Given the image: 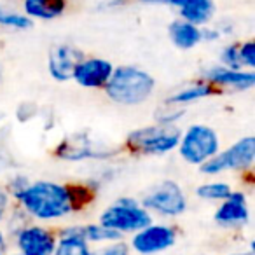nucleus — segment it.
Returning <instances> with one entry per match:
<instances>
[{
    "instance_id": "f257e3e1",
    "label": "nucleus",
    "mask_w": 255,
    "mask_h": 255,
    "mask_svg": "<svg viewBox=\"0 0 255 255\" xmlns=\"http://www.w3.org/2000/svg\"><path fill=\"white\" fill-rule=\"evenodd\" d=\"M16 199L30 217L44 222L63 219L77 210L72 185L51 180H37L33 184L28 182Z\"/></svg>"
},
{
    "instance_id": "f03ea898",
    "label": "nucleus",
    "mask_w": 255,
    "mask_h": 255,
    "mask_svg": "<svg viewBox=\"0 0 255 255\" xmlns=\"http://www.w3.org/2000/svg\"><path fill=\"white\" fill-rule=\"evenodd\" d=\"M156 81L149 72L138 67H117L114 68L105 93L114 103L123 107H136L152 96Z\"/></svg>"
},
{
    "instance_id": "7ed1b4c3",
    "label": "nucleus",
    "mask_w": 255,
    "mask_h": 255,
    "mask_svg": "<svg viewBox=\"0 0 255 255\" xmlns=\"http://www.w3.org/2000/svg\"><path fill=\"white\" fill-rule=\"evenodd\" d=\"M152 222L150 212H147L138 201L131 198H121L110 206H107L100 215L102 226L116 231L117 234H135Z\"/></svg>"
},
{
    "instance_id": "20e7f679",
    "label": "nucleus",
    "mask_w": 255,
    "mask_h": 255,
    "mask_svg": "<svg viewBox=\"0 0 255 255\" xmlns=\"http://www.w3.org/2000/svg\"><path fill=\"white\" fill-rule=\"evenodd\" d=\"M180 131L173 124H156L133 129L126 138V145L131 150L145 156H161L177 149Z\"/></svg>"
},
{
    "instance_id": "39448f33",
    "label": "nucleus",
    "mask_w": 255,
    "mask_h": 255,
    "mask_svg": "<svg viewBox=\"0 0 255 255\" xmlns=\"http://www.w3.org/2000/svg\"><path fill=\"white\" fill-rule=\"evenodd\" d=\"M177 149L185 163L201 166L219 152L220 140L213 128L206 124H192L184 135H180Z\"/></svg>"
},
{
    "instance_id": "423d86ee",
    "label": "nucleus",
    "mask_w": 255,
    "mask_h": 255,
    "mask_svg": "<svg viewBox=\"0 0 255 255\" xmlns=\"http://www.w3.org/2000/svg\"><path fill=\"white\" fill-rule=\"evenodd\" d=\"M255 161V138L254 136H243L229 149L217 152L210 157L206 163H203L201 171L208 177L226 173V171H245L252 168Z\"/></svg>"
},
{
    "instance_id": "0eeeda50",
    "label": "nucleus",
    "mask_w": 255,
    "mask_h": 255,
    "mask_svg": "<svg viewBox=\"0 0 255 255\" xmlns=\"http://www.w3.org/2000/svg\"><path fill=\"white\" fill-rule=\"evenodd\" d=\"M140 205L161 217H180L187 210V196L175 180H163L143 196Z\"/></svg>"
},
{
    "instance_id": "6e6552de",
    "label": "nucleus",
    "mask_w": 255,
    "mask_h": 255,
    "mask_svg": "<svg viewBox=\"0 0 255 255\" xmlns=\"http://www.w3.org/2000/svg\"><path fill=\"white\" fill-rule=\"evenodd\" d=\"M177 241L175 227L166 224H152L136 231L131 240V248L140 255H154L171 248Z\"/></svg>"
},
{
    "instance_id": "1a4fd4ad",
    "label": "nucleus",
    "mask_w": 255,
    "mask_h": 255,
    "mask_svg": "<svg viewBox=\"0 0 255 255\" xmlns=\"http://www.w3.org/2000/svg\"><path fill=\"white\" fill-rule=\"evenodd\" d=\"M112 150L100 147L93 142L88 133H74L58 143L56 156L63 161H84V159H103L112 156Z\"/></svg>"
},
{
    "instance_id": "9d476101",
    "label": "nucleus",
    "mask_w": 255,
    "mask_h": 255,
    "mask_svg": "<svg viewBox=\"0 0 255 255\" xmlns=\"http://www.w3.org/2000/svg\"><path fill=\"white\" fill-rule=\"evenodd\" d=\"M84 53L79 47L70 44H56L49 51L47 58V70L49 75L58 82H67L74 77L77 65L84 60Z\"/></svg>"
},
{
    "instance_id": "9b49d317",
    "label": "nucleus",
    "mask_w": 255,
    "mask_h": 255,
    "mask_svg": "<svg viewBox=\"0 0 255 255\" xmlns=\"http://www.w3.org/2000/svg\"><path fill=\"white\" fill-rule=\"evenodd\" d=\"M213 219H215L217 226L224 227V229H241V227H245L250 220L247 196L240 191H233L226 199H222Z\"/></svg>"
},
{
    "instance_id": "f8f14e48",
    "label": "nucleus",
    "mask_w": 255,
    "mask_h": 255,
    "mask_svg": "<svg viewBox=\"0 0 255 255\" xmlns=\"http://www.w3.org/2000/svg\"><path fill=\"white\" fill-rule=\"evenodd\" d=\"M16 247L21 255H53L56 236L42 226H26L18 233Z\"/></svg>"
},
{
    "instance_id": "ddd939ff",
    "label": "nucleus",
    "mask_w": 255,
    "mask_h": 255,
    "mask_svg": "<svg viewBox=\"0 0 255 255\" xmlns=\"http://www.w3.org/2000/svg\"><path fill=\"white\" fill-rule=\"evenodd\" d=\"M114 65L103 58H84L74 72V81L88 89H102L109 82Z\"/></svg>"
},
{
    "instance_id": "4468645a",
    "label": "nucleus",
    "mask_w": 255,
    "mask_h": 255,
    "mask_svg": "<svg viewBox=\"0 0 255 255\" xmlns=\"http://www.w3.org/2000/svg\"><path fill=\"white\" fill-rule=\"evenodd\" d=\"M205 79L215 88L220 86V88H231L236 91H248L255 84L254 70H234V68H227L224 65L208 68Z\"/></svg>"
},
{
    "instance_id": "2eb2a0df",
    "label": "nucleus",
    "mask_w": 255,
    "mask_h": 255,
    "mask_svg": "<svg viewBox=\"0 0 255 255\" xmlns=\"http://www.w3.org/2000/svg\"><path fill=\"white\" fill-rule=\"evenodd\" d=\"M166 5L177 7L182 19L196 26L206 25L215 14L213 0H166Z\"/></svg>"
},
{
    "instance_id": "dca6fc26",
    "label": "nucleus",
    "mask_w": 255,
    "mask_h": 255,
    "mask_svg": "<svg viewBox=\"0 0 255 255\" xmlns=\"http://www.w3.org/2000/svg\"><path fill=\"white\" fill-rule=\"evenodd\" d=\"M67 0H23V9L28 18L51 21L67 11Z\"/></svg>"
},
{
    "instance_id": "f3484780",
    "label": "nucleus",
    "mask_w": 255,
    "mask_h": 255,
    "mask_svg": "<svg viewBox=\"0 0 255 255\" xmlns=\"http://www.w3.org/2000/svg\"><path fill=\"white\" fill-rule=\"evenodd\" d=\"M170 39L178 49H192L203 40V30L185 19H177L168 28Z\"/></svg>"
},
{
    "instance_id": "a211bd4d",
    "label": "nucleus",
    "mask_w": 255,
    "mask_h": 255,
    "mask_svg": "<svg viewBox=\"0 0 255 255\" xmlns=\"http://www.w3.org/2000/svg\"><path fill=\"white\" fill-rule=\"evenodd\" d=\"M53 255H91L89 243L75 233L74 227H67L56 241Z\"/></svg>"
},
{
    "instance_id": "6ab92c4d",
    "label": "nucleus",
    "mask_w": 255,
    "mask_h": 255,
    "mask_svg": "<svg viewBox=\"0 0 255 255\" xmlns=\"http://www.w3.org/2000/svg\"><path fill=\"white\" fill-rule=\"evenodd\" d=\"M215 95V86L210 84V82H198V84L187 86V88L180 89L175 95H171L168 98V105H189V103H194L198 100L208 98V96Z\"/></svg>"
},
{
    "instance_id": "aec40b11",
    "label": "nucleus",
    "mask_w": 255,
    "mask_h": 255,
    "mask_svg": "<svg viewBox=\"0 0 255 255\" xmlns=\"http://www.w3.org/2000/svg\"><path fill=\"white\" fill-rule=\"evenodd\" d=\"M75 233L81 234L88 243H110L121 240V234L102 224H86V226H72Z\"/></svg>"
},
{
    "instance_id": "412c9836",
    "label": "nucleus",
    "mask_w": 255,
    "mask_h": 255,
    "mask_svg": "<svg viewBox=\"0 0 255 255\" xmlns=\"http://www.w3.org/2000/svg\"><path fill=\"white\" fill-rule=\"evenodd\" d=\"M231 192H233V189L226 182H206L196 189V194L205 201H222Z\"/></svg>"
},
{
    "instance_id": "4be33fe9",
    "label": "nucleus",
    "mask_w": 255,
    "mask_h": 255,
    "mask_svg": "<svg viewBox=\"0 0 255 255\" xmlns=\"http://www.w3.org/2000/svg\"><path fill=\"white\" fill-rule=\"evenodd\" d=\"M0 26L12 30H28L33 26V19L26 14H19V12L0 7Z\"/></svg>"
},
{
    "instance_id": "5701e85b",
    "label": "nucleus",
    "mask_w": 255,
    "mask_h": 255,
    "mask_svg": "<svg viewBox=\"0 0 255 255\" xmlns=\"http://www.w3.org/2000/svg\"><path fill=\"white\" fill-rule=\"evenodd\" d=\"M220 61L224 67L234 68V70H243V65L240 60V44H229L220 53Z\"/></svg>"
},
{
    "instance_id": "b1692460",
    "label": "nucleus",
    "mask_w": 255,
    "mask_h": 255,
    "mask_svg": "<svg viewBox=\"0 0 255 255\" xmlns=\"http://www.w3.org/2000/svg\"><path fill=\"white\" fill-rule=\"evenodd\" d=\"M240 60L243 68L254 70L255 68V42L254 40H247V42L240 44Z\"/></svg>"
},
{
    "instance_id": "393cba45",
    "label": "nucleus",
    "mask_w": 255,
    "mask_h": 255,
    "mask_svg": "<svg viewBox=\"0 0 255 255\" xmlns=\"http://www.w3.org/2000/svg\"><path fill=\"white\" fill-rule=\"evenodd\" d=\"M91 255H129V247L123 240L110 241V245L100 248L96 252H91Z\"/></svg>"
},
{
    "instance_id": "a878e982",
    "label": "nucleus",
    "mask_w": 255,
    "mask_h": 255,
    "mask_svg": "<svg viewBox=\"0 0 255 255\" xmlns=\"http://www.w3.org/2000/svg\"><path fill=\"white\" fill-rule=\"evenodd\" d=\"M7 205H9V196L4 189L0 187V222H2L5 212H7Z\"/></svg>"
},
{
    "instance_id": "bb28decb",
    "label": "nucleus",
    "mask_w": 255,
    "mask_h": 255,
    "mask_svg": "<svg viewBox=\"0 0 255 255\" xmlns=\"http://www.w3.org/2000/svg\"><path fill=\"white\" fill-rule=\"evenodd\" d=\"M0 252H2V254L5 252V236L2 231H0Z\"/></svg>"
},
{
    "instance_id": "cd10ccee",
    "label": "nucleus",
    "mask_w": 255,
    "mask_h": 255,
    "mask_svg": "<svg viewBox=\"0 0 255 255\" xmlns=\"http://www.w3.org/2000/svg\"><path fill=\"white\" fill-rule=\"evenodd\" d=\"M140 2H145V4H166V0H140Z\"/></svg>"
},
{
    "instance_id": "c85d7f7f",
    "label": "nucleus",
    "mask_w": 255,
    "mask_h": 255,
    "mask_svg": "<svg viewBox=\"0 0 255 255\" xmlns=\"http://www.w3.org/2000/svg\"><path fill=\"white\" fill-rule=\"evenodd\" d=\"M2 168H5V157L0 154V170H2Z\"/></svg>"
},
{
    "instance_id": "c756f323",
    "label": "nucleus",
    "mask_w": 255,
    "mask_h": 255,
    "mask_svg": "<svg viewBox=\"0 0 255 255\" xmlns=\"http://www.w3.org/2000/svg\"><path fill=\"white\" fill-rule=\"evenodd\" d=\"M231 255H254V252L248 250V252H240V254H231Z\"/></svg>"
},
{
    "instance_id": "7c9ffc66",
    "label": "nucleus",
    "mask_w": 255,
    "mask_h": 255,
    "mask_svg": "<svg viewBox=\"0 0 255 255\" xmlns=\"http://www.w3.org/2000/svg\"><path fill=\"white\" fill-rule=\"evenodd\" d=\"M14 255H21V254H14Z\"/></svg>"
},
{
    "instance_id": "2f4dec72",
    "label": "nucleus",
    "mask_w": 255,
    "mask_h": 255,
    "mask_svg": "<svg viewBox=\"0 0 255 255\" xmlns=\"http://www.w3.org/2000/svg\"><path fill=\"white\" fill-rule=\"evenodd\" d=\"M0 255H4V254H2V252H0Z\"/></svg>"
}]
</instances>
